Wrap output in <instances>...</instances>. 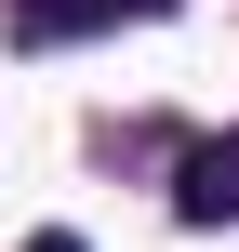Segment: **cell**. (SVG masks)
<instances>
[{
  "mask_svg": "<svg viewBox=\"0 0 239 252\" xmlns=\"http://www.w3.org/2000/svg\"><path fill=\"white\" fill-rule=\"evenodd\" d=\"M120 13H160V0H0L13 40H93V27H120Z\"/></svg>",
  "mask_w": 239,
  "mask_h": 252,
  "instance_id": "cell-2",
  "label": "cell"
},
{
  "mask_svg": "<svg viewBox=\"0 0 239 252\" xmlns=\"http://www.w3.org/2000/svg\"><path fill=\"white\" fill-rule=\"evenodd\" d=\"M27 252H80V239H27Z\"/></svg>",
  "mask_w": 239,
  "mask_h": 252,
  "instance_id": "cell-3",
  "label": "cell"
},
{
  "mask_svg": "<svg viewBox=\"0 0 239 252\" xmlns=\"http://www.w3.org/2000/svg\"><path fill=\"white\" fill-rule=\"evenodd\" d=\"M173 213L186 226H239V133H213V146L173 159Z\"/></svg>",
  "mask_w": 239,
  "mask_h": 252,
  "instance_id": "cell-1",
  "label": "cell"
}]
</instances>
